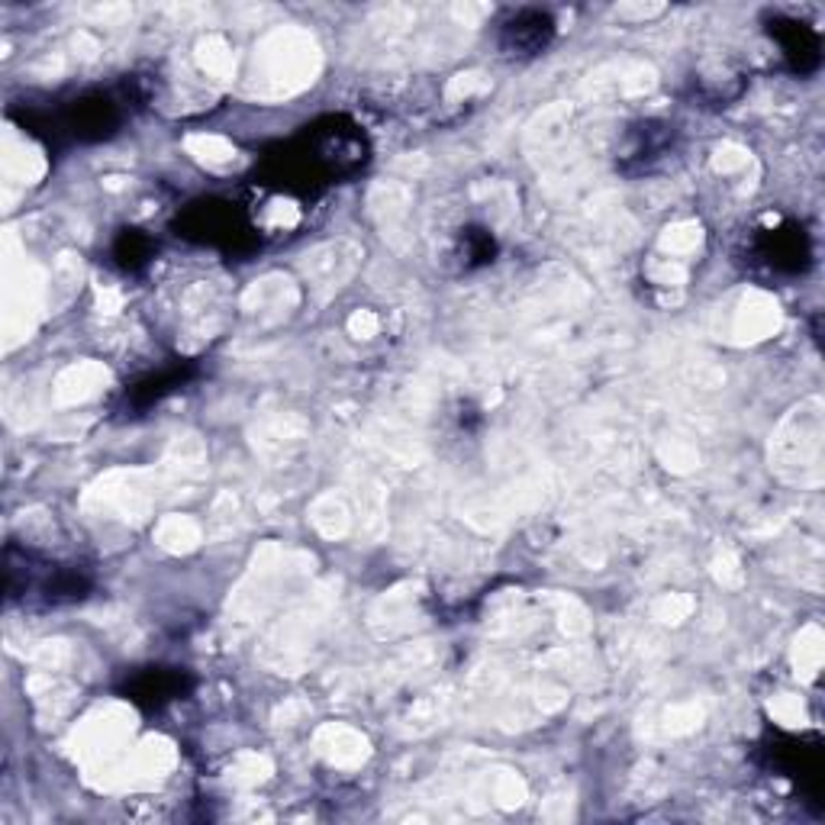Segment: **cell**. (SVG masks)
Segmentation results:
<instances>
[{"label":"cell","mask_w":825,"mask_h":825,"mask_svg":"<svg viewBox=\"0 0 825 825\" xmlns=\"http://www.w3.org/2000/svg\"><path fill=\"white\" fill-rule=\"evenodd\" d=\"M758 255L774 271H800V265L806 258V245H803V236L797 230H777V233L762 236Z\"/></svg>","instance_id":"obj_3"},{"label":"cell","mask_w":825,"mask_h":825,"mask_svg":"<svg viewBox=\"0 0 825 825\" xmlns=\"http://www.w3.org/2000/svg\"><path fill=\"white\" fill-rule=\"evenodd\" d=\"M181 687V677L172 674V671H155V674H146L139 681V697H149L152 704H162V700H172Z\"/></svg>","instance_id":"obj_7"},{"label":"cell","mask_w":825,"mask_h":825,"mask_svg":"<svg viewBox=\"0 0 825 825\" xmlns=\"http://www.w3.org/2000/svg\"><path fill=\"white\" fill-rule=\"evenodd\" d=\"M551 36H555V20L545 10H516L500 26V46L520 59H530L542 49H548Z\"/></svg>","instance_id":"obj_2"},{"label":"cell","mask_w":825,"mask_h":825,"mask_svg":"<svg viewBox=\"0 0 825 825\" xmlns=\"http://www.w3.org/2000/svg\"><path fill=\"white\" fill-rule=\"evenodd\" d=\"M774 33H777V39H780L783 56L793 61V68L806 71V68H816V65H820V39H816V33H810L803 23H780Z\"/></svg>","instance_id":"obj_4"},{"label":"cell","mask_w":825,"mask_h":825,"mask_svg":"<svg viewBox=\"0 0 825 825\" xmlns=\"http://www.w3.org/2000/svg\"><path fill=\"white\" fill-rule=\"evenodd\" d=\"M91 578L84 568L53 561L33 548H7V600L26 609H49L84 600Z\"/></svg>","instance_id":"obj_1"},{"label":"cell","mask_w":825,"mask_h":825,"mask_svg":"<svg viewBox=\"0 0 825 825\" xmlns=\"http://www.w3.org/2000/svg\"><path fill=\"white\" fill-rule=\"evenodd\" d=\"M493 252H497V242L487 230H465L462 236V262L465 268H477V265H487L493 262Z\"/></svg>","instance_id":"obj_5"},{"label":"cell","mask_w":825,"mask_h":825,"mask_svg":"<svg viewBox=\"0 0 825 825\" xmlns=\"http://www.w3.org/2000/svg\"><path fill=\"white\" fill-rule=\"evenodd\" d=\"M117 262L123 268H139V265H146L149 262V255H152V242L146 236H139L136 230H129V233H123L117 242Z\"/></svg>","instance_id":"obj_6"}]
</instances>
